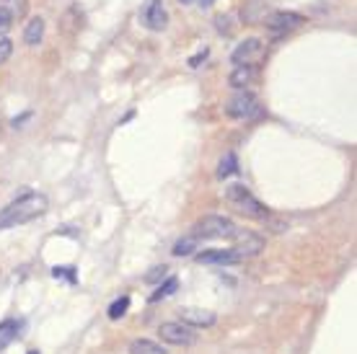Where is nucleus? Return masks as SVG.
Masks as SVG:
<instances>
[{"mask_svg": "<svg viewBox=\"0 0 357 354\" xmlns=\"http://www.w3.org/2000/svg\"><path fill=\"white\" fill-rule=\"evenodd\" d=\"M50 209V199L39 194V192H29L19 197L16 202H10L0 209V230H8V227L24 225V223H31L42 217Z\"/></svg>", "mask_w": 357, "mask_h": 354, "instance_id": "1", "label": "nucleus"}, {"mask_svg": "<svg viewBox=\"0 0 357 354\" xmlns=\"http://www.w3.org/2000/svg\"><path fill=\"white\" fill-rule=\"evenodd\" d=\"M226 202H228L236 212L251 217V220H267V215H269L267 207L262 205L244 184H233V187L226 189Z\"/></svg>", "mask_w": 357, "mask_h": 354, "instance_id": "2", "label": "nucleus"}, {"mask_svg": "<svg viewBox=\"0 0 357 354\" xmlns=\"http://www.w3.org/2000/svg\"><path fill=\"white\" fill-rule=\"evenodd\" d=\"M236 230H238V225L230 220V217L208 215L192 225V233H189V236H194L199 243H202V241H215V238H233L236 236Z\"/></svg>", "mask_w": 357, "mask_h": 354, "instance_id": "3", "label": "nucleus"}, {"mask_svg": "<svg viewBox=\"0 0 357 354\" xmlns=\"http://www.w3.org/2000/svg\"><path fill=\"white\" fill-rule=\"evenodd\" d=\"M259 111V101L254 93H236L230 101H226V114L233 119H251V117H257Z\"/></svg>", "mask_w": 357, "mask_h": 354, "instance_id": "4", "label": "nucleus"}, {"mask_svg": "<svg viewBox=\"0 0 357 354\" xmlns=\"http://www.w3.org/2000/svg\"><path fill=\"white\" fill-rule=\"evenodd\" d=\"M158 336L166 344H174V346H192L197 342L194 328H192V326H184L181 321H178V324H163L158 328Z\"/></svg>", "mask_w": 357, "mask_h": 354, "instance_id": "5", "label": "nucleus"}, {"mask_svg": "<svg viewBox=\"0 0 357 354\" xmlns=\"http://www.w3.org/2000/svg\"><path fill=\"white\" fill-rule=\"evenodd\" d=\"M233 241V251H236L241 259H246V256H257L262 248H264V238L257 236V233H251V230H241L238 227L236 236L230 238Z\"/></svg>", "mask_w": 357, "mask_h": 354, "instance_id": "6", "label": "nucleus"}, {"mask_svg": "<svg viewBox=\"0 0 357 354\" xmlns=\"http://www.w3.org/2000/svg\"><path fill=\"white\" fill-rule=\"evenodd\" d=\"M264 57V44L262 39H246L236 47V52L230 55L233 65H257L259 59Z\"/></svg>", "mask_w": 357, "mask_h": 354, "instance_id": "7", "label": "nucleus"}, {"mask_svg": "<svg viewBox=\"0 0 357 354\" xmlns=\"http://www.w3.org/2000/svg\"><path fill=\"white\" fill-rule=\"evenodd\" d=\"M178 318H181V324L192 326V328H208L215 324V313L205 310V308H181Z\"/></svg>", "mask_w": 357, "mask_h": 354, "instance_id": "8", "label": "nucleus"}, {"mask_svg": "<svg viewBox=\"0 0 357 354\" xmlns=\"http://www.w3.org/2000/svg\"><path fill=\"white\" fill-rule=\"evenodd\" d=\"M199 264H220V266H228V264H238L241 256L233 251V248H210V251H202V254L194 256Z\"/></svg>", "mask_w": 357, "mask_h": 354, "instance_id": "9", "label": "nucleus"}, {"mask_svg": "<svg viewBox=\"0 0 357 354\" xmlns=\"http://www.w3.org/2000/svg\"><path fill=\"white\" fill-rule=\"evenodd\" d=\"M303 16L300 13H288V10H280V13H272L267 19V26L275 31H290V29H298L300 24H303Z\"/></svg>", "mask_w": 357, "mask_h": 354, "instance_id": "10", "label": "nucleus"}, {"mask_svg": "<svg viewBox=\"0 0 357 354\" xmlns=\"http://www.w3.org/2000/svg\"><path fill=\"white\" fill-rule=\"evenodd\" d=\"M166 21H169V16H166V10H163V3L153 0L148 8H145V24H148V29L163 31L166 29Z\"/></svg>", "mask_w": 357, "mask_h": 354, "instance_id": "11", "label": "nucleus"}, {"mask_svg": "<svg viewBox=\"0 0 357 354\" xmlns=\"http://www.w3.org/2000/svg\"><path fill=\"white\" fill-rule=\"evenodd\" d=\"M254 78H257V65H236V70L230 73V86L233 88H244Z\"/></svg>", "mask_w": 357, "mask_h": 354, "instance_id": "12", "label": "nucleus"}, {"mask_svg": "<svg viewBox=\"0 0 357 354\" xmlns=\"http://www.w3.org/2000/svg\"><path fill=\"white\" fill-rule=\"evenodd\" d=\"M19 331H21V324L19 321H13V318H8V321H3V324H0V352L16 342Z\"/></svg>", "mask_w": 357, "mask_h": 354, "instance_id": "13", "label": "nucleus"}, {"mask_svg": "<svg viewBox=\"0 0 357 354\" xmlns=\"http://www.w3.org/2000/svg\"><path fill=\"white\" fill-rule=\"evenodd\" d=\"M42 37H44V21L37 16V19H31L29 24H26V29H24V41H26L29 47H37L42 41Z\"/></svg>", "mask_w": 357, "mask_h": 354, "instance_id": "14", "label": "nucleus"}, {"mask_svg": "<svg viewBox=\"0 0 357 354\" xmlns=\"http://www.w3.org/2000/svg\"><path fill=\"white\" fill-rule=\"evenodd\" d=\"M129 354H166V349L150 339H135L129 344Z\"/></svg>", "mask_w": 357, "mask_h": 354, "instance_id": "15", "label": "nucleus"}, {"mask_svg": "<svg viewBox=\"0 0 357 354\" xmlns=\"http://www.w3.org/2000/svg\"><path fill=\"white\" fill-rule=\"evenodd\" d=\"M178 290V279L176 277H166V282H161V287L150 295V303H158L163 297H171Z\"/></svg>", "mask_w": 357, "mask_h": 354, "instance_id": "16", "label": "nucleus"}, {"mask_svg": "<svg viewBox=\"0 0 357 354\" xmlns=\"http://www.w3.org/2000/svg\"><path fill=\"white\" fill-rule=\"evenodd\" d=\"M199 248V241L194 236H187L176 241V246H174V256H192L194 251Z\"/></svg>", "mask_w": 357, "mask_h": 354, "instance_id": "17", "label": "nucleus"}, {"mask_svg": "<svg viewBox=\"0 0 357 354\" xmlns=\"http://www.w3.org/2000/svg\"><path fill=\"white\" fill-rule=\"evenodd\" d=\"M127 308H129V297L127 295L117 297V300H114V303L109 305V318H111V321L122 318V315L127 313Z\"/></svg>", "mask_w": 357, "mask_h": 354, "instance_id": "18", "label": "nucleus"}, {"mask_svg": "<svg viewBox=\"0 0 357 354\" xmlns=\"http://www.w3.org/2000/svg\"><path fill=\"white\" fill-rule=\"evenodd\" d=\"M238 171V163H236V156L233 153H228V156L220 160V166H218V176L220 178H226L230 176V174H236Z\"/></svg>", "mask_w": 357, "mask_h": 354, "instance_id": "19", "label": "nucleus"}, {"mask_svg": "<svg viewBox=\"0 0 357 354\" xmlns=\"http://www.w3.org/2000/svg\"><path fill=\"white\" fill-rule=\"evenodd\" d=\"M166 272H169V266L166 264H161V266H153L148 274H145V282L148 285H156V282H163L166 279Z\"/></svg>", "mask_w": 357, "mask_h": 354, "instance_id": "20", "label": "nucleus"}, {"mask_svg": "<svg viewBox=\"0 0 357 354\" xmlns=\"http://www.w3.org/2000/svg\"><path fill=\"white\" fill-rule=\"evenodd\" d=\"M10 55H13V41L0 39V65H3V62H8Z\"/></svg>", "mask_w": 357, "mask_h": 354, "instance_id": "21", "label": "nucleus"}, {"mask_svg": "<svg viewBox=\"0 0 357 354\" xmlns=\"http://www.w3.org/2000/svg\"><path fill=\"white\" fill-rule=\"evenodd\" d=\"M10 26V10L8 8H0V34L8 31Z\"/></svg>", "mask_w": 357, "mask_h": 354, "instance_id": "22", "label": "nucleus"}, {"mask_svg": "<svg viewBox=\"0 0 357 354\" xmlns=\"http://www.w3.org/2000/svg\"><path fill=\"white\" fill-rule=\"evenodd\" d=\"M205 57H208V50H205V52H199L197 57H192V59H189V65H192V68H197V65H199V62H202V59H205Z\"/></svg>", "mask_w": 357, "mask_h": 354, "instance_id": "23", "label": "nucleus"}, {"mask_svg": "<svg viewBox=\"0 0 357 354\" xmlns=\"http://www.w3.org/2000/svg\"><path fill=\"white\" fill-rule=\"evenodd\" d=\"M199 3H202V6H212V0H199Z\"/></svg>", "mask_w": 357, "mask_h": 354, "instance_id": "24", "label": "nucleus"}, {"mask_svg": "<svg viewBox=\"0 0 357 354\" xmlns=\"http://www.w3.org/2000/svg\"><path fill=\"white\" fill-rule=\"evenodd\" d=\"M178 3H181V6H189V3H194V0H178Z\"/></svg>", "mask_w": 357, "mask_h": 354, "instance_id": "25", "label": "nucleus"}, {"mask_svg": "<svg viewBox=\"0 0 357 354\" xmlns=\"http://www.w3.org/2000/svg\"><path fill=\"white\" fill-rule=\"evenodd\" d=\"M29 354H39V352H29Z\"/></svg>", "mask_w": 357, "mask_h": 354, "instance_id": "26", "label": "nucleus"}]
</instances>
